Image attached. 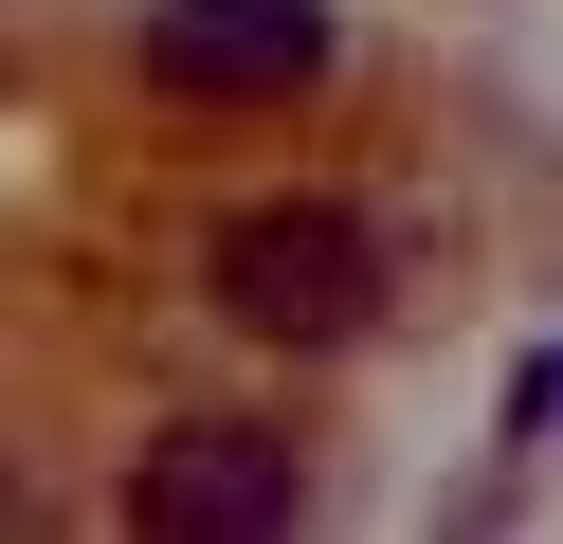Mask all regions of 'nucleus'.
I'll return each mask as SVG.
<instances>
[{
	"label": "nucleus",
	"mask_w": 563,
	"mask_h": 544,
	"mask_svg": "<svg viewBox=\"0 0 563 544\" xmlns=\"http://www.w3.org/2000/svg\"><path fill=\"white\" fill-rule=\"evenodd\" d=\"M490 418H509V435H490V454H545V418H563V345H527V363H509V399H490Z\"/></svg>",
	"instance_id": "4"
},
{
	"label": "nucleus",
	"mask_w": 563,
	"mask_h": 544,
	"mask_svg": "<svg viewBox=\"0 0 563 544\" xmlns=\"http://www.w3.org/2000/svg\"><path fill=\"white\" fill-rule=\"evenodd\" d=\"M328 55H345L328 0H146V91L183 109H291L328 91Z\"/></svg>",
	"instance_id": "3"
},
{
	"label": "nucleus",
	"mask_w": 563,
	"mask_h": 544,
	"mask_svg": "<svg viewBox=\"0 0 563 544\" xmlns=\"http://www.w3.org/2000/svg\"><path fill=\"white\" fill-rule=\"evenodd\" d=\"M200 290H219V326H255V345H364V326L400 309V236H382L364 200H328V181H291V200H236L219 236H200Z\"/></svg>",
	"instance_id": "1"
},
{
	"label": "nucleus",
	"mask_w": 563,
	"mask_h": 544,
	"mask_svg": "<svg viewBox=\"0 0 563 544\" xmlns=\"http://www.w3.org/2000/svg\"><path fill=\"white\" fill-rule=\"evenodd\" d=\"M128 526L146 544H273V526H309V454L273 418H183L128 471Z\"/></svg>",
	"instance_id": "2"
}]
</instances>
